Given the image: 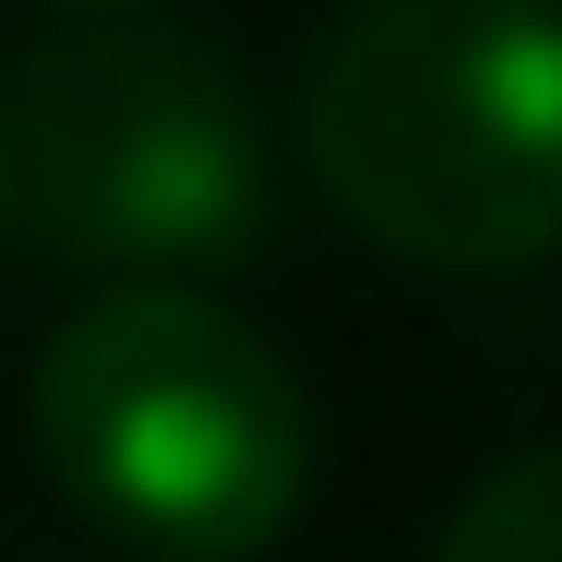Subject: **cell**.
<instances>
[{
	"label": "cell",
	"mask_w": 562,
	"mask_h": 562,
	"mask_svg": "<svg viewBox=\"0 0 562 562\" xmlns=\"http://www.w3.org/2000/svg\"><path fill=\"white\" fill-rule=\"evenodd\" d=\"M85 12H144V0H85Z\"/></svg>",
	"instance_id": "6"
},
{
	"label": "cell",
	"mask_w": 562,
	"mask_h": 562,
	"mask_svg": "<svg viewBox=\"0 0 562 562\" xmlns=\"http://www.w3.org/2000/svg\"><path fill=\"white\" fill-rule=\"evenodd\" d=\"M0 144L12 204L48 227V251L109 263L132 288L239 263L276 216L239 60L156 12H97L48 36L0 109Z\"/></svg>",
	"instance_id": "3"
},
{
	"label": "cell",
	"mask_w": 562,
	"mask_h": 562,
	"mask_svg": "<svg viewBox=\"0 0 562 562\" xmlns=\"http://www.w3.org/2000/svg\"><path fill=\"white\" fill-rule=\"evenodd\" d=\"M336 216L407 263L503 276L562 239V0H347L300 60Z\"/></svg>",
	"instance_id": "1"
},
{
	"label": "cell",
	"mask_w": 562,
	"mask_h": 562,
	"mask_svg": "<svg viewBox=\"0 0 562 562\" xmlns=\"http://www.w3.org/2000/svg\"><path fill=\"white\" fill-rule=\"evenodd\" d=\"M0 216H12V144H0Z\"/></svg>",
	"instance_id": "5"
},
{
	"label": "cell",
	"mask_w": 562,
	"mask_h": 562,
	"mask_svg": "<svg viewBox=\"0 0 562 562\" xmlns=\"http://www.w3.org/2000/svg\"><path fill=\"white\" fill-rule=\"evenodd\" d=\"M36 454L144 562H251L312 491V407L227 300L109 288L36 359Z\"/></svg>",
	"instance_id": "2"
},
{
	"label": "cell",
	"mask_w": 562,
	"mask_h": 562,
	"mask_svg": "<svg viewBox=\"0 0 562 562\" xmlns=\"http://www.w3.org/2000/svg\"><path fill=\"white\" fill-rule=\"evenodd\" d=\"M431 562H562V443L491 467V479L454 503V527H443Z\"/></svg>",
	"instance_id": "4"
}]
</instances>
